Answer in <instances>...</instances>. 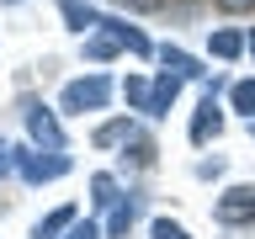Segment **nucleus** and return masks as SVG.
Here are the masks:
<instances>
[{
    "label": "nucleus",
    "instance_id": "nucleus-4",
    "mask_svg": "<svg viewBox=\"0 0 255 239\" xmlns=\"http://www.w3.org/2000/svg\"><path fill=\"white\" fill-rule=\"evenodd\" d=\"M16 170H21L32 186H37V181H53V175H64V170H69V159H64L59 149H53L48 159H43V154H32V149H16Z\"/></svg>",
    "mask_w": 255,
    "mask_h": 239
},
{
    "label": "nucleus",
    "instance_id": "nucleus-3",
    "mask_svg": "<svg viewBox=\"0 0 255 239\" xmlns=\"http://www.w3.org/2000/svg\"><path fill=\"white\" fill-rule=\"evenodd\" d=\"M218 223H255V186H229L218 197Z\"/></svg>",
    "mask_w": 255,
    "mask_h": 239
},
{
    "label": "nucleus",
    "instance_id": "nucleus-13",
    "mask_svg": "<svg viewBox=\"0 0 255 239\" xmlns=\"http://www.w3.org/2000/svg\"><path fill=\"white\" fill-rule=\"evenodd\" d=\"M128 229H133V202L123 197V202L112 207V218H107V239H123Z\"/></svg>",
    "mask_w": 255,
    "mask_h": 239
},
{
    "label": "nucleus",
    "instance_id": "nucleus-14",
    "mask_svg": "<svg viewBox=\"0 0 255 239\" xmlns=\"http://www.w3.org/2000/svg\"><path fill=\"white\" fill-rule=\"evenodd\" d=\"M123 96H128V107H133V112H143V117H149V80H138V75H128Z\"/></svg>",
    "mask_w": 255,
    "mask_h": 239
},
{
    "label": "nucleus",
    "instance_id": "nucleus-9",
    "mask_svg": "<svg viewBox=\"0 0 255 239\" xmlns=\"http://www.w3.org/2000/svg\"><path fill=\"white\" fill-rule=\"evenodd\" d=\"M59 11H64V21H69L75 32H85V27H101V16H96L91 5H85V0H59Z\"/></svg>",
    "mask_w": 255,
    "mask_h": 239
},
{
    "label": "nucleus",
    "instance_id": "nucleus-21",
    "mask_svg": "<svg viewBox=\"0 0 255 239\" xmlns=\"http://www.w3.org/2000/svg\"><path fill=\"white\" fill-rule=\"evenodd\" d=\"M250 59H255V32H250Z\"/></svg>",
    "mask_w": 255,
    "mask_h": 239
},
{
    "label": "nucleus",
    "instance_id": "nucleus-20",
    "mask_svg": "<svg viewBox=\"0 0 255 239\" xmlns=\"http://www.w3.org/2000/svg\"><path fill=\"white\" fill-rule=\"evenodd\" d=\"M11 165H16V149H5V143H0V175L11 170Z\"/></svg>",
    "mask_w": 255,
    "mask_h": 239
},
{
    "label": "nucleus",
    "instance_id": "nucleus-7",
    "mask_svg": "<svg viewBox=\"0 0 255 239\" xmlns=\"http://www.w3.org/2000/svg\"><path fill=\"white\" fill-rule=\"evenodd\" d=\"M175 91H181V75H175V69H159V80L149 85V117H165L170 101H175Z\"/></svg>",
    "mask_w": 255,
    "mask_h": 239
},
{
    "label": "nucleus",
    "instance_id": "nucleus-17",
    "mask_svg": "<svg viewBox=\"0 0 255 239\" xmlns=\"http://www.w3.org/2000/svg\"><path fill=\"white\" fill-rule=\"evenodd\" d=\"M149 239H191L181 223H170V218H154V229H149Z\"/></svg>",
    "mask_w": 255,
    "mask_h": 239
},
{
    "label": "nucleus",
    "instance_id": "nucleus-15",
    "mask_svg": "<svg viewBox=\"0 0 255 239\" xmlns=\"http://www.w3.org/2000/svg\"><path fill=\"white\" fill-rule=\"evenodd\" d=\"M91 202H96V207H117V202H123L112 175H96V181H91Z\"/></svg>",
    "mask_w": 255,
    "mask_h": 239
},
{
    "label": "nucleus",
    "instance_id": "nucleus-6",
    "mask_svg": "<svg viewBox=\"0 0 255 239\" xmlns=\"http://www.w3.org/2000/svg\"><path fill=\"white\" fill-rule=\"evenodd\" d=\"M218 127H223V112H218V96L207 91V96H202V107H197V117H191V143H207Z\"/></svg>",
    "mask_w": 255,
    "mask_h": 239
},
{
    "label": "nucleus",
    "instance_id": "nucleus-1",
    "mask_svg": "<svg viewBox=\"0 0 255 239\" xmlns=\"http://www.w3.org/2000/svg\"><path fill=\"white\" fill-rule=\"evenodd\" d=\"M117 48H133V53H154V48H149V37H143L138 27H128V21H117V16H101V27L91 32V37H85V59H96V64H107L112 53H117Z\"/></svg>",
    "mask_w": 255,
    "mask_h": 239
},
{
    "label": "nucleus",
    "instance_id": "nucleus-18",
    "mask_svg": "<svg viewBox=\"0 0 255 239\" xmlns=\"http://www.w3.org/2000/svg\"><path fill=\"white\" fill-rule=\"evenodd\" d=\"M64 239H101V229H96V223H75Z\"/></svg>",
    "mask_w": 255,
    "mask_h": 239
},
{
    "label": "nucleus",
    "instance_id": "nucleus-16",
    "mask_svg": "<svg viewBox=\"0 0 255 239\" xmlns=\"http://www.w3.org/2000/svg\"><path fill=\"white\" fill-rule=\"evenodd\" d=\"M229 101H234V112H245V117H255V80H239L234 91H229Z\"/></svg>",
    "mask_w": 255,
    "mask_h": 239
},
{
    "label": "nucleus",
    "instance_id": "nucleus-19",
    "mask_svg": "<svg viewBox=\"0 0 255 239\" xmlns=\"http://www.w3.org/2000/svg\"><path fill=\"white\" fill-rule=\"evenodd\" d=\"M218 11H255V0H213Z\"/></svg>",
    "mask_w": 255,
    "mask_h": 239
},
{
    "label": "nucleus",
    "instance_id": "nucleus-8",
    "mask_svg": "<svg viewBox=\"0 0 255 239\" xmlns=\"http://www.w3.org/2000/svg\"><path fill=\"white\" fill-rule=\"evenodd\" d=\"M75 223H80L75 202H64V207H53V213H48V218L37 223V229H32V239H59V234H69Z\"/></svg>",
    "mask_w": 255,
    "mask_h": 239
},
{
    "label": "nucleus",
    "instance_id": "nucleus-2",
    "mask_svg": "<svg viewBox=\"0 0 255 239\" xmlns=\"http://www.w3.org/2000/svg\"><path fill=\"white\" fill-rule=\"evenodd\" d=\"M112 101V80L107 75H85L64 85V112H101Z\"/></svg>",
    "mask_w": 255,
    "mask_h": 239
},
{
    "label": "nucleus",
    "instance_id": "nucleus-5",
    "mask_svg": "<svg viewBox=\"0 0 255 239\" xmlns=\"http://www.w3.org/2000/svg\"><path fill=\"white\" fill-rule=\"evenodd\" d=\"M27 127H32V138L43 143L48 154H53V149H64V127H59V117H53L48 107H27Z\"/></svg>",
    "mask_w": 255,
    "mask_h": 239
},
{
    "label": "nucleus",
    "instance_id": "nucleus-12",
    "mask_svg": "<svg viewBox=\"0 0 255 239\" xmlns=\"http://www.w3.org/2000/svg\"><path fill=\"white\" fill-rule=\"evenodd\" d=\"M159 59H165V69H175L181 80H197V75H202V69H197V59H186L181 48H159Z\"/></svg>",
    "mask_w": 255,
    "mask_h": 239
},
{
    "label": "nucleus",
    "instance_id": "nucleus-10",
    "mask_svg": "<svg viewBox=\"0 0 255 239\" xmlns=\"http://www.w3.org/2000/svg\"><path fill=\"white\" fill-rule=\"evenodd\" d=\"M213 53H218V59H239V53H250V37H239V32H213Z\"/></svg>",
    "mask_w": 255,
    "mask_h": 239
},
{
    "label": "nucleus",
    "instance_id": "nucleus-11",
    "mask_svg": "<svg viewBox=\"0 0 255 239\" xmlns=\"http://www.w3.org/2000/svg\"><path fill=\"white\" fill-rule=\"evenodd\" d=\"M133 138V122H128V117H117V122H101L96 127V143H101V149H112V143H128Z\"/></svg>",
    "mask_w": 255,
    "mask_h": 239
}]
</instances>
